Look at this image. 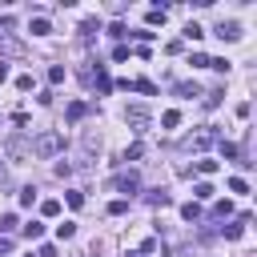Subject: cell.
<instances>
[{"mask_svg": "<svg viewBox=\"0 0 257 257\" xmlns=\"http://www.w3.org/2000/svg\"><path fill=\"white\" fill-rule=\"evenodd\" d=\"M60 149H64V137H60V133H52V128H48V133H40V137L28 145V153H36V157H56Z\"/></svg>", "mask_w": 257, "mask_h": 257, "instance_id": "6da1fadb", "label": "cell"}, {"mask_svg": "<svg viewBox=\"0 0 257 257\" xmlns=\"http://www.w3.org/2000/svg\"><path fill=\"white\" fill-rule=\"evenodd\" d=\"M124 120H128L137 133H145V128H149V120H153V112H149L145 104H128V108H124Z\"/></svg>", "mask_w": 257, "mask_h": 257, "instance_id": "7a4b0ae2", "label": "cell"}, {"mask_svg": "<svg viewBox=\"0 0 257 257\" xmlns=\"http://www.w3.org/2000/svg\"><path fill=\"white\" fill-rule=\"evenodd\" d=\"M112 189H116V193H124V197H133V193L141 189V177H137L133 169H128V173H116V177H112Z\"/></svg>", "mask_w": 257, "mask_h": 257, "instance_id": "3957f363", "label": "cell"}, {"mask_svg": "<svg viewBox=\"0 0 257 257\" xmlns=\"http://www.w3.org/2000/svg\"><path fill=\"white\" fill-rule=\"evenodd\" d=\"M217 36H221V40H241V24H237V20H221V24H217Z\"/></svg>", "mask_w": 257, "mask_h": 257, "instance_id": "277c9868", "label": "cell"}, {"mask_svg": "<svg viewBox=\"0 0 257 257\" xmlns=\"http://www.w3.org/2000/svg\"><path fill=\"white\" fill-rule=\"evenodd\" d=\"M92 84H96V92H100V96H108V92H112V80H108L104 64H96V72H92Z\"/></svg>", "mask_w": 257, "mask_h": 257, "instance_id": "5b68a950", "label": "cell"}, {"mask_svg": "<svg viewBox=\"0 0 257 257\" xmlns=\"http://www.w3.org/2000/svg\"><path fill=\"white\" fill-rule=\"evenodd\" d=\"M4 149H8V157H24V153H28L24 137H8V141H4Z\"/></svg>", "mask_w": 257, "mask_h": 257, "instance_id": "8992f818", "label": "cell"}, {"mask_svg": "<svg viewBox=\"0 0 257 257\" xmlns=\"http://www.w3.org/2000/svg\"><path fill=\"white\" fill-rule=\"evenodd\" d=\"M145 201H149V205H153V209H165V205H173V197H169V193H165V189H153V193H149V197H145Z\"/></svg>", "mask_w": 257, "mask_h": 257, "instance_id": "52a82bcc", "label": "cell"}, {"mask_svg": "<svg viewBox=\"0 0 257 257\" xmlns=\"http://www.w3.org/2000/svg\"><path fill=\"white\" fill-rule=\"evenodd\" d=\"M28 32H32V36H48V32H52V24H48L44 16H36V20H28Z\"/></svg>", "mask_w": 257, "mask_h": 257, "instance_id": "ba28073f", "label": "cell"}, {"mask_svg": "<svg viewBox=\"0 0 257 257\" xmlns=\"http://www.w3.org/2000/svg\"><path fill=\"white\" fill-rule=\"evenodd\" d=\"M84 112H88V104H84V100H72V104H68V112H64V116H68V124H76V120H80V116H84Z\"/></svg>", "mask_w": 257, "mask_h": 257, "instance_id": "9c48e42d", "label": "cell"}, {"mask_svg": "<svg viewBox=\"0 0 257 257\" xmlns=\"http://www.w3.org/2000/svg\"><path fill=\"white\" fill-rule=\"evenodd\" d=\"M20 233H24L28 241H40V237H44V225H40V221H28V225H20Z\"/></svg>", "mask_w": 257, "mask_h": 257, "instance_id": "30bf717a", "label": "cell"}, {"mask_svg": "<svg viewBox=\"0 0 257 257\" xmlns=\"http://www.w3.org/2000/svg\"><path fill=\"white\" fill-rule=\"evenodd\" d=\"M96 32H100V20H84L80 24V40H92Z\"/></svg>", "mask_w": 257, "mask_h": 257, "instance_id": "8fae6325", "label": "cell"}, {"mask_svg": "<svg viewBox=\"0 0 257 257\" xmlns=\"http://www.w3.org/2000/svg\"><path fill=\"white\" fill-rule=\"evenodd\" d=\"M128 88H137V92H145V96H157V84H153V80H128Z\"/></svg>", "mask_w": 257, "mask_h": 257, "instance_id": "7c38bea8", "label": "cell"}, {"mask_svg": "<svg viewBox=\"0 0 257 257\" xmlns=\"http://www.w3.org/2000/svg\"><path fill=\"white\" fill-rule=\"evenodd\" d=\"M197 173H201V177H213V173H217V161H213V157H201V161H197Z\"/></svg>", "mask_w": 257, "mask_h": 257, "instance_id": "4fadbf2b", "label": "cell"}, {"mask_svg": "<svg viewBox=\"0 0 257 257\" xmlns=\"http://www.w3.org/2000/svg\"><path fill=\"white\" fill-rule=\"evenodd\" d=\"M181 217H185V221H201V205H197V201L181 205Z\"/></svg>", "mask_w": 257, "mask_h": 257, "instance_id": "5bb4252c", "label": "cell"}, {"mask_svg": "<svg viewBox=\"0 0 257 257\" xmlns=\"http://www.w3.org/2000/svg\"><path fill=\"white\" fill-rule=\"evenodd\" d=\"M145 20H149V32H153L157 24H165V8H149V16H145Z\"/></svg>", "mask_w": 257, "mask_h": 257, "instance_id": "9a60e30c", "label": "cell"}, {"mask_svg": "<svg viewBox=\"0 0 257 257\" xmlns=\"http://www.w3.org/2000/svg\"><path fill=\"white\" fill-rule=\"evenodd\" d=\"M40 213H44V217H56V213H60V201H56V197L40 201Z\"/></svg>", "mask_w": 257, "mask_h": 257, "instance_id": "2e32d148", "label": "cell"}, {"mask_svg": "<svg viewBox=\"0 0 257 257\" xmlns=\"http://www.w3.org/2000/svg\"><path fill=\"white\" fill-rule=\"evenodd\" d=\"M108 36H112V40H124V36H128V28H124L120 20H112V24H108Z\"/></svg>", "mask_w": 257, "mask_h": 257, "instance_id": "e0dca14e", "label": "cell"}, {"mask_svg": "<svg viewBox=\"0 0 257 257\" xmlns=\"http://www.w3.org/2000/svg\"><path fill=\"white\" fill-rule=\"evenodd\" d=\"M161 124H165V128H177V124H181V112H177V108H169V112L161 116Z\"/></svg>", "mask_w": 257, "mask_h": 257, "instance_id": "ac0fdd59", "label": "cell"}, {"mask_svg": "<svg viewBox=\"0 0 257 257\" xmlns=\"http://www.w3.org/2000/svg\"><path fill=\"white\" fill-rule=\"evenodd\" d=\"M229 193H249V181L245 177H229Z\"/></svg>", "mask_w": 257, "mask_h": 257, "instance_id": "d6986e66", "label": "cell"}, {"mask_svg": "<svg viewBox=\"0 0 257 257\" xmlns=\"http://www.w3.org/2000/svg\"><path fill=\"white\" fill-rule=\"evenodd\" d=\"M193 197H197V201H209V197H213V185H209V181H201V185L193 189Z\"/></svg>", "mask_w": 257, "mask_h": 257, "instance_id": "ffe728a7", "label": "cell"}, {"mask_svg": "<svg viewBox=\"0 0 257 257\" xmlns=\"http://www.w3.org/2000/svg\"><path fill=\"white\" fill-rule=\"evenodd\" d=\"M120 213H128V201H124V197H116V201L108 205V217H120Z\"/></svg>", "mask_w": 257, "mask_h": 257, "instance_id": "44dd1931", "label": "cell"}, {"mask_svg": "<svg viewBox=\"0 0 257 257\" xmlns=\"http://www.w3.org/2000/svg\"><path fill=\"white\" fill-rule=\"evenodd\" d=\"M56 237H60V241H68V237H76V225H72V221H64V225H56Z\"/></svg>", "mask_w": 257, "mask_h": 257, "instance_id": "7402d4cb", "label": "cell"}, {"mask_svg": "<svg viewBox=\"0 0 257 257\" xmlns=\"http://www.w3.org/2000/svg\"><path fill=\"white\" fill-rule=\"evenodd\" d=\"M201 36H205V32H201V24H197V20H193V24H185V40H201Z\"/></svg>", "mask_w": 257, "mask_h": 257, "instance_id": "603a6c76", "label": "cell"}, {"mask_svg": "<svg viewBox=\"0 0 257 257\" xmlns=\"http://www.w3.org/2000/svg\"><path fill=\"white\" fill-rule=\"evenodd\" d=\"M197 92H201V88H197V84H189V80H181V84H177V96H197Z\"/></svg>", "mask_w": 257, "mask_h": 257, "instance_id": "cb8c5ba5", "label": "cell"}, {"mask_svg": "<svg viewBox=\"0 0 257 257\" xmlns=\"http://www.w3.org/2000/svg\"><path fill=\"white\" fill-rule=\"evenodd\" d=\"M221 96H225L221 88H213V92H205V108H217V104H221Z\"/></svg>", "mask_w": 257, "mask_h": 257, "instance_id": "d4e9b609", "label": "cell"}, {"mask_svg": "<svg viewBox=\"0 0 257 257\" xmlns=\"http://www.w3.org/2000/svg\"><path fill=\"white\" fill-rule=\"evenodd\" d=\"M32 201H36V189H32V185H28V189H20V205H24V209H32Z\"/></svg>", "mask_w": 257, "mask_h": 257, "instance_id": "484cf974", "label": "cell"}, {"mask_svg": "<svg viewBox=\"0 0 257 257\" xmlns=\"http://www.w3.org/2000/svg\"><path fill=\"white\" fill-rule=\"evenodd\" d=\"M8 229H16V213H4V217H0V237H4Z\"/></svg>", "mask_w": 257, "mask_h": 257, "instance_id": "4316f807", "label": "cell"}, {"mask_svg": "<svg viewBox=\"0 0 257 257\" xmlns=\"http://www.w3.org/2000/svg\"><path fill=\"white\" fill-rule=\"evenodd\" d=\"M189 64H193V68H209V56H205V52H193Z\"/></svg>", "mask_w": 257, "mask_h": 257, "instance_id": "83f0119b", "label": "cell"}, {"mask_svg": "<svg viewBox=\"0 0 257 257\" xmlns=\"http://www.w3.org/2000/svg\"><path fill=\"white\" fill-rule=\"evenodd\" d=\"M229 64H233V60H225V56H213V60H209V68H217V72H229Z\"/></svg>", "mask_w": 257, "mask_h": 257, "instance_id": "f1b7e54d", "label": "cell"}, {"mask_svg": "<svg viewBox=\"0 0 257 257\" xmlns=\"http://www.w3.org/2000/svg\"><path fill=\"white\" fill-rule=\"evenodd\" d=\"M48 80L60 84V80H64V64H52V68H48Z\"/></svg>", "mask_w": 257, "mask_h": 257, "instance_id": "f546056e", "label": "cell"}, {"mask_svg": "<svg viewBox=\"0 0 257 257\" xmlns=\"http://www.w3.org/2000/svg\"><path fill=\"white\" fill-rule=\"evenodd\" d=\"M141 153H145V145H141V141H137V145H128V149H124V161H137V157H141Z\"/></svg>", "mask_w": 257, "mask_h": 257, "instance_id": "4dcf8cb0", "label": "cell"}, {"mask_svg": "<svg viewBox=\"0 0 257 257\" xmlns=\"http://www.w3.org/2000/svg\"><path fill=\"white\" fill-rule=\"evenodd\" d=\"M213 213H217V217H229V213H233V201H217Z\"/></svg>", "mask_w": 257, "mask_h": 257, "instance_id": "1f68e13d", "label": "cell"}, {"mask_svg": "<svg viewBox=\"0 0 257 257\" xmlns=\"http://www.w3.org/2000/svg\"><path fill=\"white\" fill-rule=\"evenodd\" d=\"M128 52H133L128 44H116V48H112V60H128Z\"/></svg>", "mask_w": 257, "mask_h": 257, "instance_id": "d6a6232c", "label": "cell"}, {"mask_svg": "<svg viewBox=\"0 0 257 257\" xmlns=\"http://www.w3.org/2000/svg\"><path fill=\"white\" fill-rule=\"evenodd\" d=\"M16 88H20V92H28V88H32V76H28V72H20V76H16Z\"/></svg>", "mask_w": 257, "mask_h": 257, "instance_id": "836d02e7", "label": "cell"}, {"mask_svg": "<svg viewBox=\"0 0 257 257\" xmlns=\"http://www.w3.org/2000/svg\"><path fill=\"white\" fill-rule=\"evenodd\" d=\"M128 36H137V40H145V44H149V40H153L157 32H149V28H137V32H128Z\"/></svg>", "mask_w": 257, "mask_h": 257, "instance_id": "e575fe53", "label": "cell"}, {"mask_svg": "<svg viewBox=\"0 0 257 257\" xmlns=\"http://www.w3.org/2000/svg\"><path fill=\"white\" fill-rule=\"evenodd\" d=\"M36 257H56V245H40V253Z\"/></svg>", "mask_w": 257, "mask_h": 257, "instance_id": "d590c367", "label": "cell"}, {"mask_svg": "<svg viewBox=\"0 0 257 257\" xmlns=\"http://www.w3.org/2000/svg\"><path fill=\"white\" fill-rule=\"evenodd\" d=\"M0 253H12V241L8 237H0Z\"/></svg>", "mask_w": 257, "mask_h": 257, "instance_id": "8d00e7d4", "label": "cell"}, {"mask_svg": "<svg viewBox=\"0 0 257 257\" xmlns=\"http://www.w3.org/2000/svg\"><path fill=\"white\" fill-rule=\"evenodd\" d=\"M4 80H8V64L0 60V84H4Z\"/></svg>", "mask_w": 257, "mask_h": 257, "instance_id": "74e56055", "label": "cell"}]
</instances>
